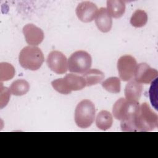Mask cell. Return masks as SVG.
<instances>
[{"label":"cell","mask_w":158,"mask_h":158,"mask_svg":"<svg viewBox=\"0 0 158 158\" xmlns=\"http://www.w3.org/2000/svg\"><path fill=\"white\" fill-rule=\"evenodd\" d=\"M158 126V116L147 102L142 103L128 122L120 125L123 131H150Z\"/></svg>","instance_id":"1"},{"label":"cell","mask_w":158,"mask_h":158,"mask_svg":"<svg viewBox=\"0 0 158 158\" xmlns=\"http://www.w3.org/2000/svg\"><path fill=\"white\" fill-rule=\"evenodd\" d=\"M19 61L20 65L25 69L37 70L44 62V56L39 48L27 46L20 52Z\"/></svg>","instance_id":"2"},{"label":"cell","mask_w":158,"mask_h":158,"mask_svg":"<svg viewBox=\"0 0 158 158\" xmlns=\"http://www.w3.org/2000/svg\"><path fill=\"white\" fill-rule=\"evenodd\" d=\"M53 88L59 93L70 94L72 91H78L84 88L86 81L82 76L75 74H67L62 78H58L51 82Z\"/></svg>","instance_id":"3"},{"label":"cell","mask_w":158,"mask_h":158,"mask_svg":"<svg viewBox=\"0 0 158 158\" xmlns=\"http://www.w3.org/2000/svg\"><path fill=\"white\" fill-rule=\"evenodd\" d=\"M95 113V106L93 102L88 99L81 101L75 110V123L80 128H88L94 122Z\"/></svg>","instance_id":"4"},{"label":"cell","mask_w":158,"mask_h":158,"mask_svg":"<svg viewBox=\"0 0 158 158\" xmlns=\"http://www.w3.org/2000/svg\"><path fill=\"white\" fill-rule=\"evenodd\" d=\"M139 106V102H130L121 98L114 104L112 114L117 120L121 121L120 125H123L131 119Z\"/></svg>","instance_id":"5"},{"label":"cell","mask_w":158,"mask_h":158,"mask_svg":"<svg viewBox=\"0 0 158 158\" xmlns=\"http://www.w3.org/2000/svg\"><path fill=\"white\" fill-rule=\"evenodd\" d=\"M92 64L90 54L82 50L74 52L68 60V70L70 72L83 74L89 70Z\"/></svg>","instance_id":"6"},{"label":"cell","mask_w":158,"mask_h":158,"mask_svg":"<svg viewBox=\"0 0 158 158\" xmlns=\"http://www.w3.org/2000/svg\"><path fill=\"white\" fill-rule=\"evenodd\" d=\"M136 65V60L133 56L130 55L121 56L117 61V69L120 78L123 81L130 80L134 76Z\"/></svg>","instance_id":"7"},{"label":"cell","mask_w":158,"mask_h":158,"mask_svg":"<svg viewBox=\"0 0 158 158\" xmlns=\"http://www.w3.org/2000/svg\"><path fill=\"white\" fill-rule=\"evenodd\" d=\"M46 63L48 67L57 74H63L68 70V62L65 56L58 51H52L48 54Z\"/></svg>","instance_id":"8"},{"label":"cell","mask_w":158,"mask_h":158,"mask_svg":"<svg viewBox=\"0 0 158 158\" xmlns=\"http://www.w3.org/2000/svg\"><path fill=\"white\" fill-rule=\"evenodd\" d=\"M157 75V70L151 68L146 63H140L136 67L134 80L139 83L149 84L156 79Z\"/></svg>","instance_id":"9"},{"label":"cell","mask_w":158,"mask_h":158,"mask_svg":"<svg viewBox=\"0 0 158 158\" xmlns=\"http://www.w3.org/2000/svg\"><path fill=\"white\" fill-rule=\"evenodd\" d=\"M98 10L97 6L94 3L83 1L78 4L75 12L79 20L83 22L88 23L94 20Z\"/></svg>","instance_id":"10"},{"label":"cell","mask_w":158,"mask_h":158,"mask_svg":"<svg viewBox=\"0 0 158 158\" xmlns=\"http://www.w3.org/2000/svg\"><path fill=\"white\" fill-rule=\"evenodd\" d=\"M26 42L31 46L39 45L44 40L43 31L34 24L28 23L25 25L22 29Z\"/></svg>","instance_id":"11"},{"label":"cell","mask_w":158,"mask_h":158,"mask_svg":"<svg viewBox=\"0 0 158 158\" xmlns=\"http://www.w3.org/2000/svg\"><path fill=\"white\" fill-rule=\"evenodd\" d=\"M94 19L95 23L101 31L106 33L110 30L112 20L106 8L101 7L98 10Z\"/></svg>","instance_id":"12"},{"label":"cell","mask_w":158,"mask_h":158,"mask_svg":"<svg viewBox=\"0 0 158 158\" xmlns=\"http://www.w3.org/2000/svg\"><path fill=\"white\" fill-rule=\"evenodd\" d=\"M143 86L135 80H130L125 86V96L130 102H138L141 96Z\"/></svg>","instance_id":"13"},{"label":"cell","mask_w":158,"mask_h":158,"mask_svg":"<svg viewBox=\"0 0 158 158\" xmlns=\"http://www.w3.org/2000/svg\"><path fill=\"white\" fill-rule=\"evenodd\" d=\"M107 10L110 15L115 19L121 17L125 11V4L122 0H108Z\"/></svg>","instance_id":"14"},{"label":"cell","mask_w":158,"mask_h":158,"mask_svg":"<svg viewBox=\"0 0 158 158\" xmlns=\"http://www.w3.org/2000/svg\"><path fill=\"white\" fill-rule=\"evenodd\" d=\"M112 123V116L109 111L102 110L98 114L96 118V124L98 128L102 130H106L111 127Z\"/></svg>","instance_id":"15"},{"label":"cell","mask_w":158,"mask_h":158,"mask_svg":"<svg viewBox=\"0 0 158 158\" xmlns=\"http://www.w3.org/2000/svg\"><path fill=\"white\" fill-rule=\"evenodd\" d=\"M82 77L86 81V85L87 86H90L101 82L104 78V75L101 70L96 69H89L83 73Z\"/></svg>","instance_id":"16"},{"label":"cell","mask_w":158,"mask_h":158,"mask_svg":"<svg viewBox=\"0 0 158 158\" xmlns=\"http://www.w3.org/2000/svg\"><path fill=\"white\" fill-rule=\"evenodd\" d=\"M9 89L13 95L22 96L29 91L30 85L26 80L19 79L13 81Z\"/></svg>","instance_id":"17"},{"label":"cell","mask_w":158,"mask_h":158,"mask_svg":"<svg viewBox=\"0 0 158 158\" xmlns=\"http://www.w3.org/2000/svg\"><path fill=\"white\" fill-rule=\"evenodd\" d=\"M120 80L118 77H111L102 83V86L109 93H118L120 91Z\"/></svg>","instance_id":"18"},{"label":"cell","mask_w":158,"mask_h":158,"mask_svg":"<svg viewBox=\"0 0 158 158\" xmlns=\"http://www.w3.org/2000/svg\"><path fill=\"white\" fill-rule=\"evenodd\" d=\"M148 22V15L143 10H136L130 19V23L135 27H142Z\"/></svg>","instance_id":"19"},{"label":"cell","mask_w":158,"mask_h":158,"mask_svg":"<svg viewBox=\"0 0 158 158\" xmlns=\"http://www.w3.org/2000/svg\"><path fill=\"white\" fill-rule=\"evenodd\" d=\"M15 75V69L7 62L0 64V80L1 81H7L12 79Z\"/></svg>","instance_id":"20"},{"label":"cell","mask_w":158,"mask_h":158,"mask_svg":"<svg viewBox=\"0 0 158 158\" xmlns=\"http://www.w3.org/2000/svg\"><path fill=\"white\" fill-rule=\"evenodd\" d=\"M10 89L7 87H5V94L1 90V108L6 106L9 102L10 98Z\"/></svg>","instance_id":"21"}]
</instances>
